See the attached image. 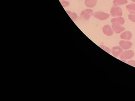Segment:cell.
<instances>
[{
    "label": "cell",
    "instance_id": "obj_1",
    "mask_svg": "<svg viewBox=\"0 0 135 101\" xmlns=\"http://www.w3.org/2000/svg\"><path fill=\"white\" fill-rule=\"evenodd\" d=\"M110 14L113 17H120L122 15V11L120 7L113 6L110 9Z\"/></svg>",
    "mask_w": 135,
    "mask_h": 101
},
{
    "label": "cell",
    "instance_id": "obj_2",
    "mask_svg": "<svg viewBox=\"0 0 135 101\" xmlns=\"http://www.w3.org/2000/svg\"><path fill=\"white\" fill-rule=\"evenodd\" d=\"M134 52L132 50L123 51L120 56V58L122 60H127L132 58L134 56Z\"/></svg>",
    "mask_w": 135,
    "mask_h": 101
},
{
    "label": "cell",
    "instance_id": "obj_3",
    "mask_svg": "<svg viewBox=\"0 0 135 101\" xmlns=\"http://www.w3.org/2000/svg\"><path fill=\"white\" fill-rule=\"evenodd\" d=\"M94 16L100 20H105L109 17V14L102 12H95L94 14Z\"/></svg>",
    "mask_w": 135,
    "mask_h": 101
},
{
    "label": "cell",
    "instance_id": "obj_4",
    "mask_svg": "<svg viewBox=\"0 0 135 101\" xmlns=\"http://www.w3.org/2000/svg\"><path fill=\"white\" fill-rule=\"evenodd\" d=\"M112 27L113 30L115 33L119 34L121 32L124 31L125 28L122 26L121 24H119L115 23H113L112 24Z\"/></svg>",
    "mask_w": 135,
    "mask_h": 101
},
{
    "label": "cell",
    "instance_id": "obj_5",
    "mask_svg": "<svg viewBox=\"0 0 135 101\" xmlns=\"http://www.w3.org/2000/svg\"><path fill=\"white\" fill-rule=\"evenodd\" d=\"M122 52H123V50L122 48L120 47L119 46L114 47L111 50L112 54L116 57H120Z\"/></svg>",
    "mask_w": 135,
    "mask_h": 101
},
{
    "label": "cell",
    "instance_id": "obj_6",
    "mask_svg": "<svg viewBox=\"0 0 135 101\" xmlns=\"http://www.w3.org/2000/svg\"><path fill=\"white\" fill-rule=\"evenodd\" d=\"M120 47L123 49L127 50L129 49L132 46V43L129 41H120L119 42Z\"/></svg>",
    "mask_w": 135,
    "mask_h": 101
},
{
    "label": "cell",
    "instance_id": "obj_7",
    "mask_svg": "<svg viewBox=\"0 0 135 101\" xmlns=\"http://www.w3.org/2000/svg\"><path fill=\"white\" fill-rule=\"evenodd\" d=\"M81 16L84 19H88L93 15V11L91 9H86L81 13Z\"/></svg>",
    "mask_w": 135,
    "mask_h": 101
},
{
    "label": "cell",
    "instance_id": "obj_8",
    "mask_svg": "<svg viewBox=\"0 0 135 101\" xmlns=\"http://www.w3.org/2000/svg\"><path fill=\"white\" fill-rule=\"evenodd\" d=\"M103 32L105 35L107 36H111L113 33V30L109 25H105L103 27Z\"/></svg>",
    "mask_w": 135,
    "mask_h": 101
},
{
    "label": "cell",
    "instance_id": "obj_9",
    "mask_svg": "<svg viewBox=\"0 0 135 101\" xmlns=\"http://www.w3.org/2000/svg\"><path fill=\"white\" fill-rule=\"evenodd\" d=\"M132 37V34L129 31H126L121 34L120 38L125 40H129Z\"/></svg>",
    "mask_w": 135,
    "mask_h": 101
},
{
    "label": "cell",
    "instance_id": "obj_10",
    "mask_svg": "<svg viewBox=\"0 0 135 101\" xmlns=\"http://www.w3.org/2000/svg\"><path fill=\"white\" fill-rule=\"evenodd\" d=\"M85 5L89 8H93L97 3V0H85Z\"/></svg>",
    "mask_w": 135,
    "mask_h": 101
},
{
    "label": "cell",
    "instance_id": "obj_11",
    "mask_svg": "<svg viewBox=\"0 0 135 101\" xmlns=\"http://www.w3.org/2000/svg\"><path fill=\"white\" fill-rule=\"evenodd\" d=\"M111 22L112 23H115L123 25L124 24L125 20L124 19L123 17H119L117 18H113L111 19Z\"/></svg>",
    "mask_w": 135,
    "mask_h": 101
},
{
    "label": "cell",
    "instance_id": "obj_12",
    "mask_svg": "<svg viewBox=\"0 0 135 101\" xmlns=\"http://www.w3.org/2000/svg\"><path fill=\"white\" fill-rule=\"evenodd\" d=\"M128 3L127 0H114L113 4L115 6L124 5Z\"/></svg>",
    "mask_w": 135,
    "mask_h": 101
},
{
    "label": "cell",
    "instance_id": "obj_13",
    "mask_svg": "<svg viewBox=\"0 0 135 101\" xmlns=\"http://www.w3.org/2000/svg\"><path fill=\"white\" fill-rule=\"evenodd\" d=\"M126 9L130 13H135V4H131L127 5L126 6Z\"/></svg>",
    "mask_w": 135,
    "mask_h": 101
},
{
    "label": "cell",
    "instance_id": "obj_14",
    "mask_svg": "<svg viewBox=\"0 0 135 101\" xmlns=\"http://www.w3.org/2000/svg\"><path fill=\"white\" fill-rule=\"evenodd\" d=\"M129 19L132 22L135 23V13H131L128 15Z\"/></svg>",
    "mask_w": 135,
    "mask_h": 101
},
{
    "label": "cell",
    "instance_id": "obj_15",
    "mask_svg": "<svg viewBox=\"0 0 135 101\" xmlns=\"http://www.w3.org/2000/svg\"><path fill=\"white\" fill-rule=\"evenodd\" d=\"M100 47L101 48L104 50L105 51H106L108 53H110L111 52V50H110V49H109L108 47H107L105 46H100Z\"/></svg>",
    "mask_w": 135,
    "mask_h": 101
},
{
    "label": "cell",
    "instance_id": "obj_16",
    "mask_svg": "<svg viewBox=\"0 0 135 101\" xmlns=\"http://www.w3.org/2000/svg\"><path fill=\"white\" fill-rule=\"evenodd\" d=\"M128 64L130 65H132L133 66H135V61L133 60H130L128 61L127 62Z\"/></svg>",
    "mask_w": 135,
    "mask_h": 101
},
{
    "label": "cell",
    "instance_id": "obj_17",
    "mask_svg": "<svg viewBox=\"0 0 135 101\" xmlns=\"http://www.w3.org/2000/svg\"><path fill=\"white\" fill-rule=\"evenodd\" d=\"M61 2V4H62V5L64 6H68L69 4V2H68L67 1L62 0Z\"/></svg>",
    "mask_w": 135,
    "mask_h": 101
},
{
    "label": "cell",
    "instance_id": "obj_18",
    "mask_svg": "<svg viewBox=\"0 0 135 101\" xmlns=\"http://www.w3.org/2000/svg\"><path fill=\"white\" fill-rule=\"evenodd\" d=\"M133 2H135V0H131Z\"/></svg>",
    "mask_w": 135,
    "mask_h": 101
}]
</instances>
